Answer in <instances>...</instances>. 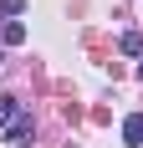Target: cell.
Masks as SVG:
<instances>
[{"label":"cell","instance_id":"cell-6","mask_svg":"<svg viewBox=\"0 0 143 148\" xmlns=\"http://www.w3.org/2000/svg\"><path fill=\"white\" fill-rule=\"evenodd\" d=\"M0 15H10V21H15V15H26V0H0Z\"/></svg>","mask_w":143,"mask_h":148},{"label":"cell","instance_id":"cell-5","mask_svg":"<svg viewBox=\"0 0 143 148\" xmlns=\"http://www.w3.org/2000/svg\"><path fill=\"white\" fill-rule=\"evenodd\" d=\"M118 46H123L128 56H138V51H143V36H138V31H123V41H118Z\"/></svg>","mask_w":143,"mask_h":148},{"label":"cell","instance_id":"cell-1","mask_svg":"<svg viewBox=\"0 0 143 148\" xmlns=\"http://www.w3.org/2000/svg\"><path fill=\"white\" fill-rule=\"evenodd\" d=\"M31 133H36V123H31L26 112H15V118H10V128H5V143H10V148H21Z\"/></svg>","mask_w":143,"mask_h":148},{"label":"cell","instance_id":"cell-2","mask_svg":"<svg viewBox=\"0 0 143 148\" xmlns=\"http://www.w3.org/2000/svg\"><path fill=\"white\" fill-rule=\"evenodd\" d=\"M123 143L143 148V112H128V118H123Z\"/></svg>","mask_w":143,"mask_h":148},{"label":"cell","instance_id":"cell-3","mask_svg":"<svg viewBox=\"0 0 143 148\" xmlns=\"http://www.w3.org/2000/svg\"><path fill=\"white\" fill-rule=\"evenodd\" d=\"M26 41V26H21V21H10V26L0 31V46H21Z\"/></svg>","mask_w":143,"mask_h":148},{"label":"cell","instance_id":"cell-7","mask_svg":"<svg viewBox=\"0 0 143 148\" xmlns=\"http://www.w3.org/2000/svg\"><path fill=\"white\" fill-rule=\"evenodd\" d=\"M138 82H143V61H138Z\"/></svg>","mask_w":143,"mask_h":148},{"label":"cell","instance_id":"cell-4","mask_svg":"<svg viewBox=\"0 0 143 148\" xmlns=\"http://www.w3.org/2000/svg\"><path fill=\"white\" fill-rule=\"evenodd\" d=\"M15 112H21V102H15V97H0V128H10Z\"/></svg>","mask_w":143,"mask_h":148},{"label":"cell","instance_id":"cell-8","mask_svg":"<svg viewBox=\"0 0 143 148\" xmlns=\"http://www.w3.org/2000/svg\"><path fill=\"white\" fill-rule=\"evenodd\" d=\"M0 61H5V46H0Z\"/></svg>","mask_w":143,"mask_h":148}]
</instances>
